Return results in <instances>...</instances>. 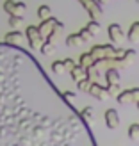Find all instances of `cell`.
Wrapping results in <instances>:
<instances>
[{
	"mask_svg": "<svg viewBox=\"0 0 139 146\" xmlns=\"http://www.w3.org/2000/svg\"><path fill=\"white\" fill-rule=\"evenodd\" d=\"M80 112L20 45L0 43V146H94Z\"/></svg>",
	"mask_w": 139,
	"mask_h": 146,
	"instance_id": "6da1fadb",
	"label": "cell"
},
{
	"mask_svg": "<svg viewBox=\"0 0 139 146\" xmlns=\"http://www.w3.org/2000/svg\"><path fill=\"white\" fill-rule=\"evenodd\" d=\"M25 36H27V43L31 45L32 50H39L41 45H43V41H45V38H43L41 32H39V29L34 27V25H29L25 29Z\"/></svg>",
	"mask_w": 139,
	"mask_h": 146,
	"instance_id": "7a4b0ae2",
	"label": "cell"
},
{
	"mask_svg": "<svg viewBox=\"0 0 139 146\" xmlns=\"http://www.w3.org/2000/svg\"><path fill=\"white\" fill-rule=\"evenodd\" d=\"M116 100H118V104H121V105H125V104H137V102H139V87H132V89L121 91L118 96H116Z\"/></svg>",
	"mask_w": 139,
	"mask_h": 146,
	"instance_id": "3957f363",
	"label": "cell"
},
{
	"mask_svg": "<svg viewBox=\"0 0 139 146\" xmlns=\"http://www.w3.org/2000/svg\"><path fill=\"white\" fill-rule=\"evenodd\" d=\"M107 32H109V39H111V43H114V45H121V43L125 41V32H123V29L118 23L109 25Z\"/></svg>",
	"mask_w": 139,
	"mask_h": 146,
	"instance_id": "277c9868",
	"label": "cell"
},
{
	"mask_svg": "<svg viewBox=\"0 0 139 146\" xmlns=\"http://www.w3.org/2000/svg\"><path fill=\"white\" fill-rule=\"evenodd\" d=\"M5 43H9V45H23L27 41V36L25 32H20V29H13V32H7L5 38H4Z\"/></svg>",
	"mask_w": 139,
	"mask_h": 146,
	"instance_id": "5b68a950",
	"label": "cell"
},
{
	"mask_svg": "<svg viewBox=\"0 0 139 146\" xmlns=\"http://www.w3.org/2000/svg\"><path fill=\"white\" fill-rule=\"evenodd\" d=\"M55 23H57V18H54V16H50V18H47V20H41V23L38 25V29H39V32H41V36H43L45 39L54 32Z\"/></svg>",
	"mask_w": 139,
	"mask_h": 146,
	"instance_id": "8992f818",
	"label": "cell"
},
{
	"mask_svg": "<svg viewBox=\"0 0 139 146\" xmlns=\"http://www.w3.org/2000/svg\"><path fill=\"white\" fill-rule=\"evenodd\" d=\"M104 118H105V125H107V128L114 130V128L120 127V114H118V111H116V109H107Z\"/></svg>",
	"mask_w": 139,
	"mask_h": 146,
	"instance_id": "52a82bcc",
	"label": "cell"
},
{
	"mask_svg": "<svg viewBox=\"0 0 139 146\" xmlns=\"http://www.w3.org/2000/svg\"><path fill=\"white\" fill-rule=\"evenodd\" d=\"M89 94L93 98H96V100H100V102H104V100H107L111 94H109V91H107V87H102L100 84H96V82H93L91 84V87H89Z\"/></svg>",
	"mask_w": 139,
	"mask_h": 146,
	"instance_id": "ba28073f",
	"label": "cell"
},
{
	"mask_svg": "<svg viewBox=\"0 0 139 146\" xmlns=\"http://www.w3.org/2000/svg\"><path fill=\"white\" fill-rule=\"evenodd\" d=\"M70 75H71V80L77 84L78 80H82V78H86V77H87V68H84L82 64H77V66L70 71Z\"/></svg>",
	"mask_w": 139,
	"mask_h": 146,
	"instance_id": "9c48e42d",
	"label": "cell"
},
{
	"mask_svg": "<svg viewBox=\"0 0 139 146\" xmlns=\"http://www.w3.org/2000/svg\"><path fill=\"white\" fill-rule=\"evenodd\" d=\"M105 80L109 84H120V70L118 68H109L105 70Z\"/></svg>",
	"mask_w": 139,
	"mask_h": 146,
	"instance_id": "30bf717a",
	"label": "cell"
},
{
	"mask_svg": "<svg viewBox=\"0 0 139 146\" xmlns=\"http://www.w3.org/2000/svg\"><path fill=\"white\" fill-rule=\"evenodd\" d=\"M82 43H84V39H82V36L78 32L77 34H70L66 38V46H70V48H77V46L82 45Z\"/></svg>",
	"mask_w": 139,
	"mask_h": 146,
	"instance_id": "8fae6325",
	"label": "cell"
},
{
	"mask_svg": "<svg viewBox=\"0 0 139 146\" xmlns=\"http://www.w3.org/2000/svg\"><path fill=\"white\" fill-rule=\"evenodd\" d=\"M127 39H128L130 43H139V21H136V23H132V27L128 29Z\"/></svg>",
	"mask_w": 139,
	"mask_h": 146,
	"instance_id": "7c38bea8",
	"label": "cell"
},
{
	"mask_svg": "<svg viewBox=\"0 0 139 146\" xmlns=\"http://www.w3.org/2000/svg\"><path fill=\"white\" fill-rule=\"evenodd\" d=\"M39 52H41L43 55H52V54L55 52L54 41H52V39H45V41H43V45H41V48H39Z\"/></svg>",
	"mask_w": 139,
	"mask_h": 146,
	"instance_id": "4fadbf2b",
	"label": "cell"
},
{
	"mask_svg": "<svg viewBox=\"0 0 139 146\" xmlns=\"http://www.w3.org/2000/svg\"><path fill=\"white\" fill-rule=\"evenodd\" d=\"M94 61H96V59H94V57L91 55V52H86V54L80 55L78 64H82L84 68H89V66H93V64H94Z\"/></svg>",
	"mask_w": 139,
	"mask_h": 146,
	"instance_id": "5bb4252c",
	"label": "cell"
},
{
	"mask_svg": "<svg viewBox=\"0 0 139 146\" xmlns=\"http://www.w3.org/2000/svg\"><path fill=\"white\" fill-rule=\"evenodd\" d=\"M80 116H82V118H84V121H86L87 125L91 127V123H93V116H94V109L87 105V107H84L82 111H80Z\"/></svg>",
	"mask_w": 139,
	"mask_h": 146,
	"instance_id": "9a60e30c",
	"label": "cell"
},
{
	"mask_svg": "<svg viewBox=\"0 0 139 146\" xmlns=\"http://www.w3.org/2000/svg\"><path fill=\"white\" fill-rule=\"evenodd\" d=\"M9 25H11V29H20L23 25V16H20V14H9Z\"/></svg>",
	"mask_w": 139,
	"mask_h": 146,
	"instance_id": "2e32d148",
	"label": "cell"
},
{
	"mask_svg": "<svg viewBox=\"0 0 139 146\" xmlns=\"http://www.w3.org/2000/svg\"><path fill=\"white\" fill-rule=\"evenodd\" d=\"M91 84H93V80H91L89 77H86V78H82V80H78V82H77V87H78L82 93H89Z\"/></svg>",
	"mask_w": 139,
	"mask_h": 146,
	"instance_id": "e0dca14e",
	"label": "cell"
},
{
	"mask_svg": "<svg viewBox=\"0 0 139 146\" xmlns=\"http://www.w3.org/2000/svg\"><path fill=\"white\" fill-rule=\"evenodd\" d=\"M52 71L55 73V75H61V73L68 71V70H66V64H64V59H63V61H54V62H52Z\"/></svg>",
	"mask_w": 139,
	"mask_h": 146,
	"instance_id": "ac0fdd59",
	"label": "cell"
},
{
	"mask_svg": "<svg viewBox=\"0 0 139 146\" xmlns=\"http://www.w3.org/2000/svg\"><path fill=\"white\" fill-rule=\"evenodd\" d=\"M16 0H4V11L7 14H16Z\"/></svg>",
	"mask_w": 139,
	"mask_h": 146,
	"instance_id": "d6986e66",
	"label": "cell"
},
{
	"mask_svg": "<svg viewBox=\"0 0 139 146\" xmlns=\"http://www.w3.org/2000/svg\"><path fill=\"white\" fill-rule=\"evenodd\" d=\"M128 139L130 141H139V123H134V125L128 127Z\"/></svg>",
	"mask_w": 139,
	"mask_h": 146,
	"instance_id": "ffe728a7",
	"label": "cell"
},
{
	"mask_svg": "<svg viewBox=\"0 0 139 146\" xmlns=\"http://www.w3.org/2000/svg\"><path fill=\"white\" fill-rule=\"evenodd\" d=\"M38 16H39L41 20H47V18L52 16V9H50L47 4H45V5H41L39 9H38Z\"/></svg>",
	"mask_w": 139,
	"mask_h": 146,
	"instance_id": "44dd1931",
	"label": "cell"
},
{
	"mask_svg": "<svg viewBox=\"0 0 139 146\" xmlns=\"http://www.w3.org/2000/svg\"><path fill=\"white\" fill-rule=\"evenodd\" d=\"M86 27H87V29H89V31L93 32V36H96V34L100 32V23H98L96 20H91V21H89V23H87Z\"/></svg>",
	"mask_w": 139,
	"mask_h": 146,
	"instance_id": "7402d4cb",
	"label": "cell"
},
{
	"mask_svg": "<svg viewBox=\"0 0 139 146\" xmlns=\"http://www.w3.org/2000/svg\"><path fill=\"white\" fill-rule=\"evenodd\" d=\"M80 36H82V39H84V43L86 41H89L91 38H94V36H93V32L89 31V29H87V27H84V29H80V32H78Z\"/></svg>",
	"mask_w": 139,
	"mask_h": 146,
	"instance_id": "603a6c76",
	"label": "cell"
},
{
	"mask_svg": "<svg viewBox=\"0 0 139 146\" xmlns=\"http://www.w3.org/2000/svg\"><path fill=\"white\" fill-rule=\"evenodd\" d=\"M107 91H109L111 96H118V94H120V84H109Z\"/></svg>",
	"mask_w": 139,
	"mask_h": 146,
	"instance_id": "cb8c5ba5",
	"label": "cell"
},
{
	"mask_svg": "<svg viewBox=\"0 0 139 146\" xmlns=\"http://www.w3.org/2000/svg\"><path fill=\"white\" fill-rule=\"evenodd\" d=\"M64 64H66V70H68V71H71L73 68H75V66H77V62H75V61H73V59H71V57H66V59H64Z\"/></svg>",
	"mask_w": 139,
	"mask_h": 146,
	"instance_id": "d4e9b609",
	"label": "cell"
},
{
	"mask_svg": "<svg viewBox=\"0 0 139 146\" xmlns=\"http://www.w3.org/2000/svg\"><path fill=\"white\" fill-rule=\"evenodd\" d=\"M63 94H64V98H66L68 102H71V100L77 98V93H73V91H63Z\"/></svg>",
	"mask_w": 139,
	"mask_h": 146,
	"instance_id": "484cf974",
	"label": "cell"
},
{
	"mask_svg": "<svg viewBox=\"0 0 139 146\" xmlns=\"http://www.w3.org/2000/svg\"><path fill=\"white\" fill-rule=\"evenodd\" d=\"M137 109H139V102H137Z\"/></svg>",
	"mask_w": 139,
	"mask_h": 146,
	"instance_id": "4316f807",
	"label": "cell"
},
{
	"mask_svg": "<svg viewBox=\"0 0 139 146\" xmlns=\"http://www.w3.org/2000/svg\"><path fill=\"white\" fill-rule=\"evenodd\" d=\"M136 2H137V4H139V0H136Z\"/></svg>",
	"mask_w": 139,
	"mask_h": 146,
	"instance_id": "83f0119b",
	"label": "cell"
}]
</instances>
